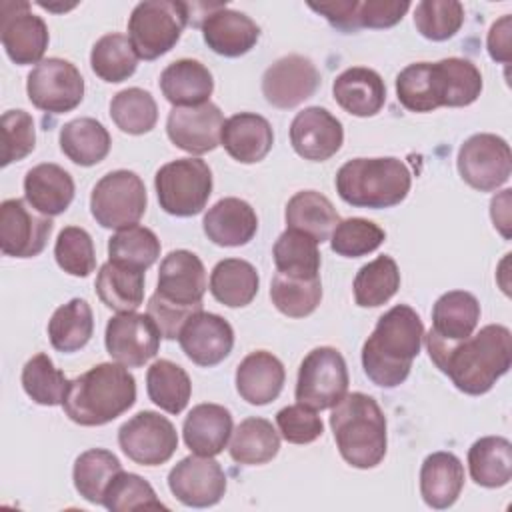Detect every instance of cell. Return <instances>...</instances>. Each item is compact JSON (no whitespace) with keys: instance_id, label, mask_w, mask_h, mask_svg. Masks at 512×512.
I'll list each match as a JSON object with an SVG mask.
<instances>
[{"instance_id":"1","label":"cell","mask_w":512,"mask_h":512,"mask_svg":"<svg viewBox=\"0 0 512 512\" xmlns=\"http://www.w3.org/2000/svg\"><path fill=\"white\" fill-rule=\"evenodd\" d=\"M426 348L436 368L452 384L470 396H480L510 370L512 334L502 324H488L468 338L448 342L434 332L426 336Z\"/></svg>"},{"instance_id":"2","label":"cell","mask_w":512,"mask_h":512,"mask_svg":"<svg viewBox=\"0 0 512 512\" xmlns=\"http://www.w3.org/2000/svg\"><path fill=\"white\" fill-rule=\"evenodd\" d=\"M424 326L414 308L396 304L384 312L362 346V368L368 380L380 388L400 386L418 356Z\"/></svg>"},{"instance_id":"3","label":"cell","mask_w":512,"mask_h":512,"mask_svg":"<svg viewBox=\"0 0 512 512\" xmlns=\"http://www.w3.org/2000/svg\"><path fill=\"white\" fill-rule=\"evenodd\" d=\"M136 380L122 364L102 362L70 380L62 408L80 426H104L132 408Z\"/></svg>"},{"instance_id":"4","label":"cell","mask_w":512,"mask_h":512,"mask_svg":"<svg viewBox=\"0 0 512 512\" xmlns=\"http://www.w3.org/2000/svg\"><path fill=\"white\" fill-rule=\"evenodd\" d=\"M330 428L340 456L354 468L368 470L386 456V416L378 402L364 394H346L332 406Z\"/></svg>"},{"instance_id":"5","label":"cell","mask_w":512,"mask_h":512,"mask_svg":"<svg viewBox=\"0 0 512 512\" xmlns=\"http://www.w3.org/2000/svg\"><path fill=\"white\" fill-rule=\"evenodd\" d=\"M338 196L356 208H390L400 204L412 186V176L400 158H354L336 172Z\"/></svg>"},{"instance_id":"6","label":"cell","mask_w":512,"mask_h":512,"mask_svg":"<svg viewBox=\"0 0 512 512\" xmlns=\"http://www.w3.org/2000/svg\"><path fill=\"white\" fill-rule=\"evenodd\" d=\"M190 18L188 4L176 0H144L128 18V38L138 58L156 60L170 52Z\"/></svg>"},{"instance_id":"7","label":"cell","mask_w":512,"mask_h":512,"mask_svg":"<svg viewBox=\"0 0 512 512\" xmlns=\"http://www.w3.org/2000/svg\"><path fill=\"white\" fill-rule=\"evenodd\" d=\"M160 208L166 214L188 218L200 214L212 194V170L200 158H178L154 176Z\"/></svg>"},{"instance_id":"8","label":"cell","mask_w":512,"mask_h":512,"mask_svg":"<svg viewBox=\"0 0 512 512\" xmlns=\"http://www.w3.org/2000/svg\"><path fill=\"white\" fill-rule=\"evenodd\" d=\"M148 196L142 178L132 170H114L102 176L90 194V212L102 228H126L146 212Z\"/></svg>"},{"instance_id":"9","label":"cell","mask_w":512,"mask_h":512,"mask_svg":"<svg viewBox=\"0 0 512 512\" xmlns=\"http://www.w3.org/2000/svg\"><path fill=\"white\" fill-rule=\"evenodd\" d=\"M348 392L344 356L332 346L310 350L298 368L296 400L312 410L336 406Z\"/></svg>"},{"instance_id":"10","label":"cell","mask_w":512,"mask_h":512,"mask_svg":"<svg viewBox=\"0 0 512 512\" xmlns=\"http://www.w3.org/2000/svg\"><path fill=\"white\" fill-rule=\"evenodd\" d=\"M462 180L480 190L492 192L508 182L512 172V154L504 138L480 132L464 140L456 158Z\"/></svg>"},{"instance_id":"11","label":"cell","mask_w":512,"mask_h":512,"mask_svg":"<svg viewBox=\"0 0 512 512\" xmlns=\"http://www.w3.org/2000/svg\"><path fill=\"white\" fill-rule=\"evenodd\" d=\"M26 92L38 110L64 114L82 102L84 78L72 62L64 58H46L30 70Z\"/></svg>"},{"instance_id":"12","label":"cell","mask_w":512,"mask_h":512,"mask_svg":"<svg viewBox=\"0 0 512 512\" xmlns=\"http://www.w3.org/2000/svg\"><path fill=\"white\" fill-rule=\"evenodd\" d=\"M118 444L132 462L160 466L176 452L178 434L166 416L142 410L120 426Z\"/></svg>"},{"instance_id":"13","label":"cell","mask_w":512,"mask_h":512,"mask_svg":"<svg viewBox=\"0 0 512 512\" xmlns=\"http://www.w3.org/2000/svg\"><path fill=\"white\" fill-rule=\"evenodd\" d=\"M0 40L8 58L18 66L40 64L48 48L46 22L30 12L24 0H4L0 6Z\"/></svg>"},{"instance_id":"14","label":"cell","mask_w":512,"mask_h":512,"mask_svg":"<svg viewBox=\"0 0 512 512\" xmlns=\"http://www.w3.org/2000/svg\"><path fill=\"white\" fill-rule=\"evenodd\" d=\"M160 330L148 314L122 312L108 320L104 344L114 362L126 368H140L158 354Z\"/></svg>"},{"instance_id":"15","label":"cell","mask_w":512,"mask_h":512,"mask_svg":"<svg viewBox=\"0 0 512 512\" xmlns=\"http://www.w3.org/2000/svg\"><path fill=\"white\" fill-rule=\"evenodd\" d=\"M52 234V220L34 212L24 200L10 198L0 204V250L12 258L38 256Z\"/></svg>"},{"instance_id":"16","label":"cell","mask_w":512,"mask_h":512,"mask_svg":"<svg viewBox=\"0 0 512 512\" xmlns=\"http://www.w3.org/2000/svg\"><path fill=\"white\" fill-rule=\"evenodd\" d=\"M170 492L192 508H208L222 500L226 474L214 456H186L168 474Z\"/></svg>"},{"instance_id":"17","label":"cell","mask_w":512,"mask_h":512,"mask_svg":"<svg viewBox=\"0 0 512 512\" xmlns=\"http://www.w3.org/2000/svg\"><path fill=\"white\" fill-rule=\"evenodd\" d=\"M320 86V72L314 62L300 54H290L276 60L262 76V94L268 104L288 110L310 96Z\"/></svg>"},{"instance_id":"18","label":"cell","mask_w":512,"mask_h":512,"mask_svg":"<svg viewBox=\"0 0 512 512\" xmlns=\"http://www.w3.org/2000/svg\"><path fill=\"white\" fill-rule=\"evenodd\" d=\"M224 122L222 110L212 102L172 108L166 120V134L176 148L190 154H206L220 144Z\"/></svg>"},{"instance_id":"19","label":"cell","mask_w":512,"mask_h":512,"mask_svg":"<svg viewBox=\"0 0 512 512\" xmlns=\"http://www.w3.org/2000/svg\"><path fill=\"white\" fill-rule=\"evenodd\" d=\"M206 288V268L194 252L172 250L160 262L158 288L154 294H158L162 300L178 306L202 308Z\"/></svg>"},{"instance_id":"20","label":"cell","mask_w":512,"mask_h":512,"mask_svg":"<svg viewBox=\"0 0 512 512\" xmlns=\"http://www.w3.org/2000/svg\"><path fill=\"white\" fill-rule=\"evenodd\" d=\"M290 142L294 152L304 160L324 162L340 150L344 128L326 108L310 106L294 116L290 124Z\"/></svg>"},{"instance_id":"21","label":"cell","mask_w":512,"mask_h":512,"mask_svg":"<svg viewBox=\"0 0 512 512\" xmlns=\"http://www.w3.org/2000/svg\"><path fill=\"white\" fill-rule=\"evenodd\" d=\"M182 352L198 366L210 368L220 364L234 346L232 326L218 314L196 312L192 314L178 334Z\"/></svg>"},{"instance_id":"22","label":"cell","mask_w":512,"mask_h":512,"mask_svg":"<svg viewBox=\"0 0 512 512\" xmlns=\"http://www.w3.org/2000/svg\"><path fill=\"white\" fill-rule=\"evenodd\" d=\"M200 28L208 48L226 58L244 56L260 38V28L250 16L230 10L224 4H218Z\"/></svg>"},{"instance_id":"23","label":"cell","mask_w":512,"mask_h":512,"mask_svg":"<svg viewBox=\"0 0 512 512\" xmlns=\"http://www.w3.org/2000/svg\"><path fill=\"white\" fill-rule=\"evenodd\" d=\"M202 228L208 240H212L216 246H244L258 230V216L246 200L228 196L208 208Z\"/></svg>"},{"instance_id":"24","label":"cell","mask_w":512,"mask_h":512,"mask_svg":"<svg viewBox=\"0 0 512 512\" xmlns=\"http://www.w3.org/2000/svg\"><path fill=\"white\" fill-rule=\"evenodd\" d=\"M334 100L352 116H376L386 102V86L372 68L352 66L336 76L332 84Z\"/></svg>"},{"instance_id":"25","label":"cell","mask_w":512,"mask_h":512,"mask_svg":"<svg viewBox=\"0 0 512 512\" xmlns=\"http://www.w3.org/2000/svg\"><path fill=\"white\" fill-rule=\"evenodd\" d=\"M284 366L266 350L250 352L236 368V390L252 406H264L276 400L284 388Z\"/></svg>"},{"instance_id":"26","label":"cell","mask_w":512,"mask_h":512,"mask_svg":"<svg viewBox=\"0 0 512 512\" xmlns=\"http://www.w3.org/2000/svg\"><path fill=\"white\" fill-rule=\"evenodd\" d=\"M220 144L242 164L260 162L274 144L270 122L254 112H240L230 116L222 126Z\"/></svg>"},{"instance_id":"27","label":"cell","mask_w":512,"mask_h":512,"mask_svg":"<svg viewBox=\"0 0 512 512\" xmlns=\"http://www.w3.org/2000/svg\"><path fill=\"white\" fill-rule=\"evenodd\" d=\"M24 196L36 212L58 216L74 200V180L62 166L44 162L26 172Z\"/></svg>"},{"instance_id":"28","label":"cell","mask_w":512,"mask_h":512,"mask_svg":"<svg viewBox=\"0 0 512 512\" xmlns=\"http://www.w3.org/2000/svg\"><path fill=\"white\" fill-rule=\"evenodd\" d=\"M160 90L174 108L210 102L214 90L212 72L198 60L182 58L168 64L160 74Z\"/></svg>"},{"instance_id":"29","label":"cell","mask_w":512,"mask_h":512,"mask_svg":"<svg viewBox=\"0 0 512 512\" xmlns=\"http://www.w3.org/2000/svg\"><path fill=\"white\" fill-rule=\"evenodd\" d=\"M186 446L198 456L220 454L232 434V414L220 404L194 406L182 426Z\"/></svg>"},{"instance_id":"30","label":"cell","mask_w":512,"mask_h":512,"mask_svg":"<svg viewBox=\"0 0 512 512\" xmlns=\"http://www.w3.org/2000/svg\"><path fill=\"white\" fill-rule=\"evenodd\" d=\"M464 486V466L452 452H432L420 468L422 500L436 510L450 508Z\"/></svg>"},{"instance_id":"31","label":"cell","mask_w":512,"mask_h":512,"mask_svg":"<svg viewBox=\"0 0 512 512\" xmlns=\"http://www.w3.org/2000/svg\"><path fill=\"white\" fill-rule=\"evenodd\" d=\"M286 226L298 230L318 244L330 240L334 228L340 222V216L332 202L316 190H300L286 204Z\"/></svg>"},{"instance_id":"32","label":"cell","mask_w":512,"mask_h":512,"mask_svg":"<svg viewBox=\"0 0 512 512\" xmlns=\"http://www.w3.org/2000/svg\"><path fill=\"white\" fill-rule=\"evenodd\" d=\"M94 288L102 304L110 310L118 314L136 312L144 302V270L108 260L100 266Z\"/></svg>"},{"instance_id":"33","label":"cell","mask_w":512,"mask_h":512,"mask_svg":"<svg viewBox=\"0 0 512 512\" xmlns=\"http://www.w3.org/2000/svg\"><path fill=\"white\" fill-rule=\"evenodd\" d=\"M480 320V304L466 290H450L442 294L432 308V328L438 338L456 342L474 334Z\"/></svg>"},{"instance_id":"34","label":"cell","mask_w":512,"mask_h":512,"mask_svg":"<svg viewBox=\"0 0 512 512\" xmlns=\"http://www.w3.org/2000/svg\"><path fill=\"white\" fill-rule=\"evenodd\" d=\"M258 286L260 278L256 268L242 258H224L210 274L212 296L228 308L248 306L256 298Z\"/></svg>"},{"instance_id":"35","label":"cell","mask_w":512,"mask_h":512,"mask_svg":"<svg viewBox=\"0 0 512 512\" xmlns=\"http://www.w3.org/2000/svg\"><path fill=\"white\" fill-rule=\"evenodd\" d=\"M470 476L478 486L500 488L512 478V444L504 436H484L468 450Z\"/></svg>"},{"instance_id":"36","label":"cell","mask_w":512,"mask_h":512,"mask_svg":"<svg viewBox=\"0 0 512 512\" xmlns=\"http://www.w3.org/2000/svg\"><path fill=\"white\" fill-rule=\"evenodd\" d=\"M110 134L94 118H76L60 128V150L78 166H94L110 152Z\"/></svg>"},{"instance_id":"37","label":"cell","mask_w":512,"mask_h":512,"mask_svg":"<svg viewBox=\"0 0 512 512\" xmlns=\"http://www.w3.org/2000/svg\"><path fill=\"white\" fill-rule=\"evenodd\" d=\"M94 332L92 308L84 298H72L58 306L48 322V338L54 350L70 354L88 344Z\"/></svg>"},{"instance_id":"38","label":"cell","mask_w":512,"mask_h":512,"mask_svg":"<svg viewBox=\"0 0 512 512\" xmlns=\"http://www.w3.org/2000/svg\"><path fill=\"white\" fill-rule=\"evenodd\" d=\"M396 96L410 112H432L442 106V82L432 62L408 64L396 76Z\"/></svg>"},{"instance_id":"39","label":"cell","mask_w":512,"mask_h":512,"mask_svg":"<svg viewBox=\"0 0 512 512\" xmlns=\"http://www.w3.org/2000/svg\"><path fill=\"white\" fill-rule=\"evenodd\" d=\"M280 450V436L272 422L264 418H246L232 432L228 452L234 462L244 466H258L270 462Z\"/></svg>"},{"instance_id":"40","label":"cell","mask_w":512,"mask_h":512,"mask_svg":"<svg viewBox=\"0 0 512 512\" xmlns=\"http://www.w3.org/2000/svg\"><path fill=\"white\" fill-rule=\"evenodd\" d=\"M148 398L168 414H180L190 400L192 382L186 370L170 360H156L146 372Z\"/></svg>"},{"instance_id":"41","label":"cell","mask_w":512,"mask_h":512,"mask_svg":"<svg viewBox=\"0 0 512 512\" xmlns=\"http://www.w3.org/2000/svg\"><path fill=\"white\" fill-rule=\"evenodd\" d=\"M122 470L116 454L104 448H90L82 452L72 468V480L78 494L90 504H102L110 480Z\"/></svg>"},{"instance_id":"42","label":"cell","mask_w":512,"mask_h":512,"mask_svg":"<svg viewBox=\"0 0 512 512\" xmlns=\"http://www.w3.org/2000/svg\"><path fill=\"white\" fill-rule=\"evenodd\" d=\"M276 272L296 278H316L320 276V250L318 242L298 230L286 228L278 236L272 248Z\"/></svg>"},{"instance_id":"43","label":"cell","mask_w":512,"mask_h":512,"mask_svg":"<svg viewBox=\"0 0 512 512\" xmlns=\"http://www.w3.org/2000/svg\"><path fill=\"white\" fill-rule=\"evenodd\" d=\"M136 66L138 56L130 44V38L120 32L106 34L92 46L90 68L104 82H124L136 72Z\"/></svg>"},{"instance_id":"44","label":"cell","mask_w":512,"mask_h":512,"mask_svg":"<svg viewBox=\"0 0 512 512\" xmlns=\"http://www.w3.org/2000/svg\"><path fill=\"white\" fill-rule=\"evenodd\" d=\"M354 300L362 308L386 304L400 288V270L394 258L382 254L364 264L354 278Z\"/></svg>"},{"instance_id":"45","label":"cell","mask_w":512,"mask_h":512,"mask_svg":"<svg viewBox=\"0 0 512 512\" xmlns=\"http://www.w3.org/2000/svg\"><path fill=\"white\" fill-rule=\"evenodd\" d=\"M270 298L278 312L288 318L312 314L322 300V282L316 278H296L276 272L270 284Z\"/></svg>"},{"instance_id":"46","label":"cell","mask_w":512,"mask_h":512,"mask_svg":"<svg viewBox=\"0 0 512 512\" xmlns=\"http://www.w3.org/2000/svg\"><path fill=\"white\" fill-rule=\"evenodd\" d=\"M22 388L40 406H58L64 402L70 380L54 366L48 354L32 356L22 368Z\"/></svg>"},{"instance_id":"47","label":"cell","mask_w":512,"mask_h":512,"mask_svg":"<svg viewBox=\"0 0 512 512\" xmlns=\"http://www.w3.org/2000/svg\"><path fill=\"white\" fill-rule=\"evenodd\" d=\"M108 260L118 262L130 268L146 270L160 256V240L158 236L140 224H132L120 228L108 240Z\"/></svg>"},{"instance_id":"48","label":"cell","mask_w":512,"mask_h":512,"mask_svg":"<svg viewBox=\"0 0 512 512\" xmlns=\"http://www.w3.org/2000/svg\"><path fill=\"white\" fill-rule=\"evenodd\" d=\"M110 118L122 132L140 136L156 126L158 106L148 90L126 88L112 98Z\"/></svg>"},{"instance_id":"49","label":"cell","mask_w":512,"mask_h":512,"mask_svg":"<svg viewBox=\"0 0 512 512\" xmlns=\"http://www.w3.org/2000/svg\"><path fill=\"white\" fill-rule=\"evenodd\" d=\"M442 82L444 106H470L482 92V74L466 58H444L436 62Z\"/></svg>"},{"instance_id":"50","label":"cell","mask_w":512,"mask_h":512,"mask_svg":"<svg viewBox=\"0 0 512 512\" xmlns=\"http://www.w3.org/2000/svg\"><path fill=\"white\" fill-rule=\"evenodd\" d=\"M464 24V6L456 0H422L414 8L416 30L432 42L452 38Z\"/></svg>"},{"instance_id":"51","label":"cell","mask_w":512,"mask_h":512,"mask_svg":"<svg viewBox=\"0 0 512 512\" xmlns=\"http://www.w3.org/2000/svg\"><path fill=\"white\" fill-rule=\"evenodd\" d=\"M102 506H106L112 512H132V510H146V508H164L166 506L158 500L154 488L148 480H144L138 474L120 470L108 484Z\"/></svg>"},{"instance_id":"52","label":"cell","mask_w":512,"mask_h":512,"mask_svg":"<svg viewBox=\"0 0 512 512\" xmlns=\"http://www.w3.org/2000/svg\"><path fill=\"white\" fill-rule=\"evenodd\" d=\"M386 238V232L366 218L340 220L330 236V248L338 256L358 258L374 252Z\"/></svg>"},{"instance_id":"53","label":"cell","mask_w":512,"mask_h":512,"mask_svg":"<svg viewBox=\"0 0 512 512\" xmlns=\"http://www.w3.org/2000/svg\"><path fill=\"white\" fill-rule=\"evenodd\" d=\"M54 258L70 276L86 278L96 268V252L90 234L80 226L62 228L54 244Z\"/></svg>"},{"instance_id":"54","label":"cell","mask_w":512,"mask_h":512,"mask_svg":"<svg viewBox=\"0 0 512 512\" xmlns=\"http://www.w3.org/2000/svg\"><path fill=\"white\" fill-rule=\"evenodd\" d=\"M36 146L34 120L26 110L2 114V166L26 158Z\"/></svg>"},{"instance_id":"55","label":"cell","mask_w":512,"mask_h":512,"mask_svg":"<svg viewBox=\"0 0 512 512\" xmlns=\"http://www.w3.org/2000/svg\"><path fill=\"white\" fill-rule=\"evenodd\" d=\"M276 424L282 438L290 444H310L322 436L324 424L316 410L304 404H292L276 414Z\"/></svg>"},{"instance_id":"56","label":"cell","mask_w":512,"mask_h":512,"mask_svg":"<svg viewBox=\"0 0 512 512\" xmlns=\"http://www.w3.org/2000/svg\"><path fill=\"white\" fill-rule=\"evenodd\" d=\"M406 0H364L358 4V28H390L398 24L408 12Z\"/></svg>"},{"instance_id":"57","label":"cell","mask_w":512,"mask_h":512,"mask_svg":"<svg viewBox=\"0 0 512 512\" xmlns=\"http://www.w3.org/2000/svg\"><path fill=\"white\" fill-rule=\"evenodd\" d=\"M202 308H188V306H178L172 302L162 300L158 294H152L148 300V316L156 322L162 338L166 340H174L178 338L182 326L186 324V320L200 312Z\"/></svg>"},{"instance_id":"58","label":"cell","mask_w":512,"mask_h":512,"mask_svg":"<svg viewBox=\"0 0 512 512\" xmlns=\"http://www.w3.org/2000/svg\"><path fill=\"white\" fill-rule=\"evenodd\" d=\"M358 0H334V2H320L314 4L310 2L308 6L322 14L334 28L342 30V32H356L358 28V20H356V12H358Z\"/></svg>"},{"instance_id":"59","label":"cell","mask_w":512,"mask_h":512,"mask_svg":"<svg viewBox=\"0 0 512 512\" xmlns=\"http://www.w3.org/2000/svg\"><path fill=\"white\" fill-rule=\"evenodd\" d=\"M510 34H512V18L510 14H504L500 20H496L488 32L486 46L492 60L508 64L512 60V48H510Z\"/></svg>"},{"instance_id":"60","label":"cell","mask_w":512,"mask_h":512,"mask_svg":"<svg viewBox=\"0 0 512 512\" xmlns=\"http://www.w3.org/2000/svg\"><path fill=\"white\" fill-rule=\"evenodd\" d=\"M510 192L512 190H502L490 202L492 222L502 232L504 238H510Z\"/></svg>"}]
</instances>
